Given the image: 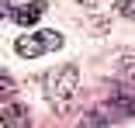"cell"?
Wrapping results in <instances>:
<instances>
[{
  "instance_id": "1",
  "label": "cell",
  "mask_w": 135,
  "mask_h": 128,
  "mask_svg": "<svg viewBox=\"0 0 135 128\" xmlns=\"http://www.w3.org/2000/svg\"><path fill=\"white\" fill-rule=\"evenodd\" d=\"M73 93H76V69H73V66H62V69L49 80L45 97L52 100V107H56V111H66L69 100H73Z\"/></svg>"
},
{
  "instance_id": "2",
  "label": "cell",
  "mask_w": 135,
  "mask_h": 128,
  "mask_svg": "<svg viewBox=\"0 0 135 128\" xmlns=\"http://www.w3.org/2000/svg\"><path fill=\"white\" fill-rule=\"evenodd\" d=\"M59 45H62V35H56V31H35V35H24V38L14 42L17 56H24V59H35L42 52H52V48H59Z\"/></svg>"
},
{
  "instance_id": "3",
  "label": "cell",
  "mask_w": 135,
  "mask_h": 128,
  "mask_svg": "<svg viewBox=\"0 0 135 128\" xmlns=\"http://www.w3.org/2000/svg\"><path fill=\"white\" fill-rule=\"evenodd\" d=\"M45 7H49L45 0H31V4H21V7L14 11V21L21 24V28H31V24H35L42 14H45Z\"/></svg>"
},
{
  "instance_id": "4",
  "label": "cell",
  "mask_w": 135,
  "mask_h": 128,
  "mask_svg": "<svg viewBox=\"0 0 135 128\" xmlns=\"http://www.w3.org/2000/svg\"><path fill=\"white\" fill-rule=\"evenodd\" d=\"M4 125L7 128H28V114L21 104H4Z\"/></svg>"
},
{
  "instance_id": "5",
  "label": "cell",
  "mask_w": 135,
  "mask_h": 128,
  "mask_svg": "<svg viewBox=\"0 0 135 128\" xmlns=\"http://www.w3.org/2000/svg\"><path fill=\"white\" fill-rule=\"evenodd\" d=\"M118 11H121L125 17H132V21H135V0H121V4H118Z\"/></svg>"
},
{
  "instance_id": "6",
  "label": "cell",
  "mask_w": 135,
  "mask_h": 128,
  "mask_svg": "<svg viewBox=\"0 0 135 128\" xmlns=\"http://www.w3.org/2000/svg\"><path fill=\"white\" fill-rule=\"evenodd\" d=\"M121 73L125 76H135V59H121Z\"/></svg>"
},
{
  "instance_id": "7",
  "label": "cell",
  "mask_w": 135,
  "mask_h": 128,
  "mask_svg": "<svg viewBox=\"0 0 135 128\" xmlns=\"http://www.w3.org/2000/svg\"><path fill=\"white\" fill-rule=\"evenodd\" d=\"M80 4H97V0H80Z\"/></svg>"
}]
</instances>
